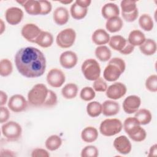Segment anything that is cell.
Returning <instances> with one entry per match:
<instances>
[{
    "label": "cell",
    "instance_id": "cell-1",
    "mask_svg": "<svg viewBox=\"0 0 157 157\" xmlns=\"http://www.w3.org/2000/svg\"><path fill=\"white\" fill-rule=\"evenodd\" d=\"M15 64L19 73L27 78L42 75L46 69V59L43 53L33 47H23L15 55Z\"/></svg>",
    "mask_w": 157,
    "mask_h": 157
},
{
    "label": "cell",
    "instance_id": "cell-2",
    "mask_svg": "<svg viewBox=\"0 0 157 157\" xmlns=\"http://www.w3.org/2000/svg\"><path fill=\"white\" fill-rule=\"evenodd\" d=\"M123 126L125 132L133 141L140 142L145 139L147 132L135 117L127 118L124 121Z\"/></svg>",
    "mask_w": 157,
    "mask_h": 157
},
{
    "label": "cell",
    "instance_id": "cell-3",
    "mask_svg": "<svg viewBox=\"0 0 157 157\" xmlns=\"http://www.w3.org/2000/svg\"><path fill=\"white\" fill-rule=\"evenodd\" d=\"M126 69L124 61L121 58L115 57L109 61L103 72L104 78L108 82H115L124 72Z\"/></svg>",
    "mask_w": 157,
    "mask_h": 157
},
{
    "label": "cell",
    "instance_id": "cell-4",
    "mask_svg": "<svg viewBox=\"0 0 157 157\" xmlns=\"http://www.w3.org/2000/svg\"><path fill=\"white\" fill-rule=\"evenodd\" d=\"M48 90L43 83L35 85L28 93V102L33 106H43L47 97Z\"/></svg>",
    "mask_w": 157,
    "mask_h": 157
},
{
    "label": "cell",
    "instance_id": "cell-5",
    "mask_svg": "<svg viewBox=\"0 0 157 157\" xmlns=\"http://www.w3.org/2000/svg\"><path fill=\"white\" fill-rule=\"evenodd\" d=\"M82 72L85 78L90 81H94L101 74V67L98 62L93 58L85 60L81 66Z\"/></svg>",
    "mask_w": 157,
    "mask_h": 157
},
{
    "label": "cell",
    "instance_id": "cell-6",
    "mask_svg": "<svg viewBox=\"0 0 157 157\" xmlns=\"http://www.w3.org/2000/svg\"><path fill=\"white\" fill-rule=\"evenodd\" d=\"M123 124L117 118H107L102 121L99 126V131L104 136H115L122 130Z\"/></svg>",
    "mask_w": 157,
    "mask_h": 157
},
{
    "label": "cell",
    "instance_id": "cell-7",
    "mask_svg": "<svg viewBox=\"0 0 157 157\" xmlns=\"http://www.w3.org/2000/svg\"><path fill=\"white\" fill-rule=\"evenodd\" d=\"M2 135L10 141H15L20 138L22 134L21 126L17 122L10 121L1 126Z\"/></svg>",
    "mask_w": 157,
    "mask_h": 157
},
{
    "label": "cell",
    "instance_id": "cell-8",
    "mask_svg": "<svg viewBox=\"0 0 157 157\" xmlns=\"http://www.w3.org/2000/svg\"><path fill=\"white\" fill-rule=\"evenodd\" d=\"M76 39V33L72 28H66L60 31L56 38L58 46L62 48H67L72 47Z\"/></svg>",
    "mask_w": 157,
    "mask_h": 157
},
{
    "label": "cell",
    "instance_id": "cell-9",
    "mask_svg": "<svg viewBox=\"0 0 157 157\" xmlns=\"http://www.w3.org/2000/svg\"><path fill=\"white\" fill-rule=\"evenodd\" d=\"M65 80V74L61 70L57 68L50 69L47 75V83L53 88L61 87Z\"/></svg>",
    "mask_w": 157,
    "mask_h": 157
},
{
    "label": "cell",
    "instance_id": "cell-10",
    "mask_svg": "<svg viewBox=\"0 0 157 157\" xmlns=\"http://www.w3.org/2000/svg\"><path fill=\"white\" fill-rule=\"evenodd\" d=\"M28 102L23 96L17 94L10 98L8 101V107L13 112H21L27 108Z\"/></svg>",
    "mask_w": 157,
    "mask_h": 157
},
{
    "label": "cell",
    "instance_id": "cell-11",
    "mask_svg": "<svg viewBox=\"0 0 157 157\" xmlns=\"http://www.w3.org/2000/svg\"><path fill=\"white\" fill-rule=\"evenodd\" d=\"M126 91V86L123 83L115 82L107 87L105 94L108 98L117 100L124 96Z\"/></svg>",
    "mask_w": 157,
    "mask_h": 157
},
{
    "label": "cell",
    "instance_id": "cell-12",
    "mask_svg": "<svg viewBox=\"0 0 157 157\" xmlns=\"http://www.w3.org/2000/svg\"><path fill=\"white\" fill-rule=\"evenodd\" d=\"M41 31L42 30L36 25L34 23H27L23 26L21 34L26 40L34 43Z\"/></svg>",
    "mask_w": 157,
    "mask_h": 157
},
{
    "label": "cell",
    "instance_id": "cell-13",
    "mask_svg": "<svg viewBox=\"0 0 157 157\" xmlns=\"http://www.w3.org/2000/svg\"><path fill=\"white\" fill-rule=\"evenodd\" d=\"M141 104L140 97L136 95H130L126 97L123 102V109L128 114L136 113Z\"/></svg>",
    "mask_w": 157,
    "mask_h": 157
},
{
    "label": "cell",
    "instance_id": "cell-14",
    "mask_svg": "<svg viewBox=\"0 0 157 157\" xmlns=\"http://www.w3.org/2000/svg\"><path fill=\"white\" fill-rule=\"evenodd\" d=\"M24 14L23 10L17 7L8 8L5 12V18L7 22L11 25H17L20 23Z\"/></svg>",
    "mask_w": 157,
    "mask_h": 157
},
{
    "label": "cell",
    "instance_id": "cell-15",
    "mask_svg": "<svg viewBox=\"0 0 157 157\" xmlns=\"http://www.w3.org/2000/svg\"><path fill=\"white\" fill-rule=\"evenodd\" d=\"M113 147L115 150L122 155H126L131 152L132 145L126 136H120L113 141Z\"/></svg>",
    "mask_w": 157,
    "mask_h": 157
},
{
    "label": "cell",
    "instance_id": "cell-16",
    "mask_svg": "<svg viewBox=\"0 0 157 157\" xmlns=\"http://www.w3.org/2000/svg\"><path fill=\"white\" fill-rule=\"evenodd\" d=\"M77 55L72 51H66L60 55L59 63L65 69L73 68L77 64Z\"/></svg>",
    "mask_w": 157,
    "mask_h": 157
},
{
    "label": "cell",
    "instance_id": "cell-17",
    "mask_svg": "<svg viewBox=\"0 0 157 157\" xmlns=\"http://www.w3.org/2000/svg\"><path fill=\"white\" fill-rule=\"evenodd\" d=\"M53 18L58 25H64L67 23L69 19V13L68 10L64 7H58L53 12Z\"/></svg>",
    "mask_w": 157,
    "mask_h": 157
},
{
    "label": "cell",
    "instance_id": "cell-18",
    "mask_svg": "<svg viewBox=\"0 0 157 157\" xmlns=\"http://www.w3.org/2000/svg\"><path fill=\"white\" fill-rule=\"evenodd\" d=\"M120 111V106L117 102L113 100L105 101L102 104V113L106 117L117 115Z\"/></svg>",
    "mask_w": 157,
    "mask_h": 157
},
{
    "label": "cell",
    "instance_id": "cell-19",
    "mask_svg": "<svg viewBox=\"0 0 157 157\" xmlns=\"http://www.w3.org/2000/svg\"><path fill=\"white\" fill-rule=\"evenodd\" d=\"M101 13L102 17L107 20L118 17L120 14L119 7L116 4L112 2L107 3L102 7Z\"/></svg>",
    "mask_w": 157,
    "mask_h": 157
},
{
    "label": "cell",
    "instance_id": "cell-20",
    "mask_svg": "<svg viewBox=\"0 0 157 157\" xmlns=\"http://www.w3.org/2000/svg\"><path fill=\"white\" fill-rule=\"evenodd\" d=\"M110 36L107 31L103 29H98L94 31L91 39L93 43L97 45H104L109 43Z\"/></svg>",
    "mask_w": 157,
    "mask_h": 157
},
{
    "label": "cell",
    "instance_id": "cell-21",
    "mask_svg": "<svg viewBox=\"0 0 157 157\" xmlns=\"http://www.w3.org/2000/svg\"><path fill=\"white\" fill-rule=\"evenodd\" d=\"M53 35L50 33L44 31H41L34 42V43L43 48H48L50 47L53 44Z\"/></svg>",
    "mask_w": 157,
    "mask_h": 157
},
{
    "label": "cell",
    "instance_id": "cell-22",
    "mask_svg": "<svg viewBox=\"0 0 157 157\" xmlns=\"http://www.w3.org/2000/svg\"><path fill=\"white\" fill-rule=\"evenodd\" d=\"M145 39L146 38L145 34L141 31L138 29H134L131 31L128 36L127 40L130 44L135 47L140 46L144 43Z\"/></svg>",
    "mask_w": 157,
    "mask_h": 157
},
{
    "label": "cell",
    "instance_id": "cell-23",
    "mask_svg": "<svg viewBox=\"0 0 157 157\" xmlns=\"http://www.w3.org/2000/svg\"><path fill=\"white\" fill-rule=\"evenodd\" d=\"M98 137V130L93 126H88L84 128L81 132V138L86 143L94 142Z\"/></svg>",
    "mask_w": 157,
    "mask_h": 157
},
{
    "label": "cell",
    "instance_id": "cell-24",
    "mask_svg": "<svg viewBox=\"0 0 157 157\" xmlns=\"http://www.w3.org/2000/svg\"><path fill=\"white\" fill-rule=\"evenodd\" d=\"M139 49L145 55H153L156 52V43L153 39H146L144 43L139 46Z\"/></svg>",
    "mask_w": 157,
    "mask_h": 157
},
{
    "label": "cell",
    "instance_id": "cell-25",
    "mask_svg": "<svg viewBox=\"0 0 157 157\" xmlns=\"http://www.w3.org/2000/svg\"><path fill=\"white\" fill-rule=\"evenodd\" d=\"M25 11L29 15H40L41 6L39 1L28 0L23 6Z\"/></svg>",
    "mask_w": 157,
    "mask_h": 157
},
{
    "label": "cell",
    "instance_id": "cell-26",
    "mask_svg": "<svg viewBox=\"0 0 157 157\" xmlns=\"http://www.w3.org/2000/svg\"><path fill=\"white\" fill-rule=\"evenodd\" d=\"M123 26V22L119 17H116L109 19L105 23L106 29L112 33H117L120 31Z\"/></svg>",
    "mask_w": 157,
    "mask_h": 157
},
{
    "label": "cell",
    "instance_id": "cell-27",
    "mask_svg": "<svg viewBox=\"0 0 157 157\" xmlns=\"http://www.w3.org/2000/svg\"><path fill=\"white\" fill-rule=\"evenodd\" d=\"M127 40L120 35H115L110 38L109 44L114 50L120 52L125 46Z\"/></svg>",
    "mask_w": 157,
    "mask_h": 157
},
{
    "label": "cell",
    "instance_id": "cell-28",
    "mask_svg": "<svg viewBox=\"0 0 157 157\" xmlns=\"http://www.w3.org/2000/svg\"><path fill=\"white\" fill-rule=\"evenodd\" d=\"M78 86L76 84L69 83L64 86L61 90L62 96L67 99H72L75 98L78 93Z\"/></svg>",
    "mask_w": 157,
    "mask_h": 157
},
{
    "label": "cell",
    "instance_id": "cell-29",
    "mask_svg": "<svg viewBox=\"0 0 157 157\" xmlns=\"http://www.w3.org/2000/svg\"><path fill=\"white\" fill-rule=\"evenodd\" d=\"M134 117L139 121L140 125H146L150 123L152 119V115L150 111L145 109L138 110L136 112Z\"/></svg>",
    "mask_w": 157,
    "mask_h": 157
},
{
    "label": "cell",
    "instance_id": "cell-30",
    "mask_svg": "<svg viewBox=\"0 0 157 157\" xmlns=\"http://www.w3.org/2000/svg\"><path fill=\"white\" fill-rule=\"evenodd\" d=\"M94 53L96 58L102 62L110 60L112 56L110 50L105 45H99L96 47Z\"/></svg>",
    "mask_w": 157,
    "mask_h": 157
},
{
    "label": "cell",
    "instance_id": "cell-31",
    "mask_svg": "<svg viewBox=\"0 0 157 157\" xmlns=\"http://www.w3.org/2000/svg\"><path fill=\"white\" fill-rule=\"evenodd\" d=\"M88 12V9L78 5L74 2L70 9V13L72 17L75 20H81L85 17Z\"/></svg>",
    "mask_w": 157,
    "mask_h": 157
},
{
    "label": "cell",
    "instance_id": "cell-32",
    "mask_svg": "<svg viewBox=\"0 0 157 157\" xmlns=\"http://www.w3.org/2000/svg\"><path fill=\"white\" fill-rule=\"evenodd\" d=\"M62 145V139L58 135H52L45 140V145L50 151H55L58 149Z\"/></svg>",
    "mask_w": 157,
    "mask_h": 157
},
{
    "label": "cell",
    "instance_id": "cell-33",
    "mask_svg": "<svg viewBox=\"0 0 157 157\" xmlns=\"http://www.w3.org/2000/svg\"><path fill=\"white\" fill-rule=\"evenodd\" d=\"M139 24L140 27L145 31H150L153 29L154 23L152 18L148 14H142L139 19Z\"/></svg>",
    "mask_w": 157,
    "mask_h": 157
},
{
    "label": "cell",
    "instance_id": "cell-34",
    "mask_svg": "<svg viewBox=\"0 0 157 157\" xmlns=\"http://www.w3.org/2000/svg\"><path fill=\"white\" fill-rule=\"evenodd\" d=\"M86 112L91 117H97L102 113V104L98 101H91L86 105Z\"/></svg>",
    "mask_w": 157,
    "mask_h": 157
},
{
    "label": "cell",
    "instance_id": "cell-35",
    "mask_svg": "<svg viewBox=\"0 0 157 157\" xmlns=\"http://www.w3.org/2000/svg\"><path fill=\"white\" fill-rule=\"evenodd\" d=\"M13 66L12 62L8 59H2L0 61V75L2 77H7L12 74Z\"/></svg>",
    "mask_w": 157,
    "mask_h": 157
},
{
    "label": "cell",
    "instance_id": "cell-36",
    "mask_svg": "<svg viewBox=\"0 0 157 157\" xmlns=\"http://www.w3.org/2000/svg\"><path fill=\"white\" fill-rule=\"evenodd\" d=\"M96 96V93L94 89L90 86L83 88L80 93V98L85 101H90L93 99Z\"/></svg>",
    "mask_w": 157,
    "mask_h": 157
},
{
    "label": "cell",
    "instance_id": "cell-37",
    "mask_svg": "<svg viewBox=\"0 0 157 157\" xmlns=\"http://www.w3.org/2000/svg\"><path fill=\"white\" fill-rule=\"evenodd\" d=\"M121 13H131L137 9L136 1L131 0H123L120 4Z\"/></svg>",
    "mask_w": 157,
    "mask_h": 157
},
{
    "label": "cell",
    "instance_id": "cell-38",
    "mask_svg": "<svg viewBox=\"0 0 157 157\" xmlns=\"http://www.w3.org/2000/svg\"><path fill=\"white\" fill-rule=\"evenodd\" d=\"M98 155V149L94 145L86 146L81 151L82 157H97Z\"/></svg>",
    "mask_w": 157,
    "mask_h": 157
},
{
    "label": "cell",
    "instance_id": "cell-39",
    "mask_svg": "<svg viewBox=\"0 0 157 157\" xmlns=\"http://www.w3.org/2000/svg\"><path fill=\"white\" fill-rule=\"evenodd\" d=\"M145 87L151 92L157 91V75L156 74H152L146 79Z\"/></svg>",
    "mask_w": 157,
    "mask_h": 157
},
{
    "label": "cell",
    "instance_id": "cell-40",
    "mask_svg": "<svg viewBox=\"0 0 157 157\" xmlns=\"http://www.w3.org/2000/svg\"><path fill=\"white\" fill-rule=\"evenodd\" d=\"M93 88L98 92H104L107 89V85L105 81L101 77L95 80L93 84Z\"/></svg>",
    "mask_w": 157,
    "mask_h": 157
},
{
    "label": "cell",
    "instance_id": "cell-41",
    "mask_svg": "<svg viewBox=\"0 0 157 157\" xmlns=\"http://www.w3.org/2000/svg\"><path fill=\"white\" fill-rule=\"evenodd\" d=\"M58 98L56 93L52 90H48L47 97L45 99V101L43 105L44 107H53L57 104Z\"/></svg>",
    "mask_w": 157,
    "mask_h": 157
},
{
    "label": "cell",
    "instance_id": "cell-42",
    "mask_svg": "<svg viewBox=\"0 0 157 157\" xmlns=\"http://www.w3.org/2000/svg\"><path fill=\"white\" fill-rule=\"evenodd\" d=\"M41 6V13L40 15H45L48 14L52 9V4L50 1L47 0H40L39 1Z\"/></svg>",
    "mask_w": 157,
    "mask_h": 157
},
{
    "label": "cell",
    "instance_id": "cell-43",
    "mask_svg": "<svg viewBox=\"0 0 157 157\" xmlns=\"http://www.w3.org/2000/svg\"><path fill=\"white\" fill-rule=\"evenodd\" d=\"M121 15L125 21L128 22H132L135 21L138 17V15H139L138 9L137 8L131 13H121Z\"/></svg>",
    "mask_w": 157,
    "mask_h": 157
},
{
    "label": "cell",
    "instance_id": "cell-44",
    "mask_svg": "<svg viewBox=\"0 0 157 157\" xmlns=\"http://www.w3.org/2000/svg\"><path fill=\"white\" fill-rule=\"evenodd\" d=\"M10 117V112L9 109L4 106L0 107V123H6Z\"/></svg>",
    "mask_w": 157,
    "mask_h": 157
},
{
    "label": "cell",
    "instance_id": "cell-45",
    "mask_svg": "<svg viewBox=\"0 0 157 157\" xmlns=\"http://www.w3.org/2000/svg\"><path fill=\"white\" fill-rule=\"evenodd\" d=\"M49 153L45 149L37 148L34 149L31 153L32 157H48Z\"/></svg>",
    "mask_w": 157,
    "mask_h": 157
},
{
    "label": "cell",
    "instance_id": "cell-46",
    "mask_svg": "<svg viewBox=\"0 0 157 157\" xmlns=\"http://www.w3.org/2000/svg\"><path fill=\"white\" fill-rule=\"evenodd\" d=\"M134 47L133 45H132L131 44H130L127 40V42H126L125 46L120 52V53L123 55H129L134 51Z\"/></svg>",
    "mask_w": 157,
    "mask_h": 157
},
{
    "label": "cell",
    "instance_id": "cell-47",
    "mask_svg": "<svg viewBox=\"0 0 157 157\" xmlns=\"http://www.w3.org/2000/svg\"><path fill=\"white\" fill-rule=\"evenodd\" d=\"M75 2L78 5L84 8H88V7L91 3V1L90 0H76Z\"/></svg>",
    "mask_w": 157,
    "mask_h": 157
},
{
    "label": "cell",
    "instance_id": "cell-48",
    "mask_svg": "<svg viewBox=\"0 0 157 157\" xmlns=\"http://www.w3.org/2000/svg\"><path fill=\"white\" fill-rule=\"evenodd\" d=\"M7 95L3 91H0V105L1 106H3L7 103Z\"/></svg>",
    "mask_w": 157,
    "mask_h": 157
},
{
    "label": "cell",
    "instance_id": "cell-49",
    "mask_svg": "<svg viewBox=\"0 0 157 157\" xmlns=\"http://www.w3.org/2000/svg\"><path fill=\"white\" fill-rule=\"evenodd\" d=\"M0 155L1 156H16V154L11 150L4 149L1 150Z\"/></svg>",
    "mask_w": 157,
    "mask_h": 157
},
{
    "label": "cell",
    "instance_id": "cell-50",
    "mask_svg": "<svg viewBox=\"0 0 157 157\" xmlns=\"http://www.w3.org/2000/svg\"><path fill=\"white\" fill-rule=\"evenodd\" d=\"M156 155H157V145L156 144H155L150 147L148 156L149 157L156 156Z\"/></svg>",
    "mask_w": 157,
    "mask_h": 157
},
{
    "label": "cell",
    "instance_id": "cell-51",
    "mask_svg": "<svg viewBox=\"0 0 157 157\" xmlns=\"http://www.w3.org/2000/svg\"><path fill=\"white\" fill-rule=\"evenodd\" d=\"M6 29V25L2 19H0V34H2Z\"/></svg>",
    "mask_w": 157,
    "mask_h": 157
},
{
    "label": "cell",
    "instance_id": "cell-52",
    "mask_svg": "<svg viewBox=\"0 0 157 157\" xmlns=\"http://www.w3.org/2000/svg\"><path fill=\"white\" fill-rule=\"evenodd\" d=\"M73 2H74V1H72V0H71V1L67 0V1H59V2H61V3L63 4H71V3H72Z\"/></svg>",
    "mask_w": 157,
    "mask_h": 157
},
{
    "label": "cell",
    "instance_id": "cell-53",
    "mask_svg": "<svg viewBox=\"0 0 157 157\" xmlns=\"http://www.w3.org/2000/svg\"><path fill=\"white\" fill-rule=\"evenodd\" d=\"M26 1V0H23V1H17V2L18 4H20V5H21V6H23L25 5Z\"/></svg>",
    "mask_w": 157,
    "mask_h": 157
}]
</instances>
